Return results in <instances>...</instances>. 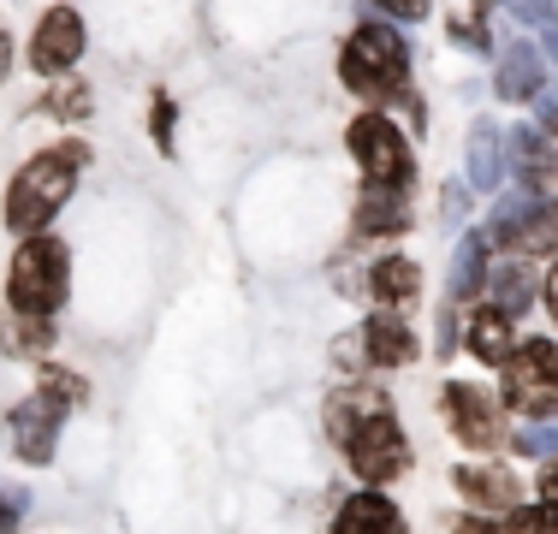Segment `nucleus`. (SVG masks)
Here are the masks:
<instances>
[{
  "label": "nucleus",
  "mask_w": 558,
  "mask_h": 534,
  "mask_svg": "<svg viewBox=\"0 0 558 534\" xmlns=\"http://www.w3.org/2000/svg\"><path fill=\"white\" fill-rule=\"evenodd\" d=\"M327 427L344 451H351V470L368 481V487H387L410 470V446L392 422V404L375 392H339L327 404Z\"/></svg>",
  "instance_id": "f257e3e1"
},
{
  "label": "nucleus",
  "mask_w": 558,
  "mask_h": 534,
  "mask_svg": "<svg viewBox=\"0 0 558 534\" xmlns=\"http://www.w3.org/2000/svg\"><path fill=\"white\" fill-rule=\"evenodd\" d=\"M84 143H65V149H48V155H36L31 167L12 179V191H7V226L12 232H43L48 220L65 208V196L77 191V167H84Z\"/></svg>",
  "instance_id": "f03ea898"
},
{
  "label": "nucleus",
  "mask_w": 558,
  "mask_h": 534,
  "mask_svg": "<svg viewBox=\"0 0 558 534\" xmlns=\"http://www.w3.org/2000/svg\"><path fill=\"white\" fill-rule=\"evenodd\" d=\"M339 77L344 89H356L363 101L375 107H392V101H410V53H404V36L387 31V24H363V31L344 43V60H339Z\"/></svg>",
  "instance_id": "7ed1b4c3"
},
{
  "label": "nucleus",
  "mask_w": 558,
  "mask_h": 534,
  "mask_svg": "<svg viewBox=\"0 0 558 534\" xmlns=\"http://www.w3.org/2000/svg\"><path fill=\"white\" fill-rule=\"evenodd\" d=\"M65 244L60 238H43L31 232L12 256V274H7V298L19 315H54L65 303Z\"/></svg>",
  "instance_id": "20e7f679"
},
{
  "label": "nucleus",
  "mask_w": 558,
  "mask_h": 534,
  "mask_svg": "<svg viewBox=\"0 0 558 534\" xmlns=\"http://www.w3.org/2000/svg\"><path fill=\"white\" fill-rule=\"evenodd\" d=\"M505 398L517 416H553L558 410V344L529 339L505 356Z\"/></svg>",
  "instance_id": "39448f33"
},
{
  "label": "nucleus",
  "mask_w": 558,
  "mask_h": 534,
  "mask_svg": "<svg viewBox=\"0 0 558 534\" xmlns=\"http://www.w3.org/2000/svg\"><path fill=\"white\" fill-rule=\"evenodd\" d=\"M351 155H356V167L368 172V184H410L404 131H398L387 113H363V119H356V125H351Z\"/></svg>",
  "instance_id": "423d86ee"
},
{
  "label": "nucleus",
  "mask_w": 558,
  "mask_h": 534,
  "mask_svg": "<svg viewBox=\"0 0 558 534\" xmlns=\"http://www.w3.org/2000/svg\"><path fill=\"white\" fill-rule=\"evenodd\" d=\"M440 404H446V422H451V434H458L470 451H494L499 439H505L499 404L482 392V386H470V380H451Z\"/></svg>",
  "instance_id": "0eeeda50"
},
{
  "label": "nucleus",
  "mask_w": 558,
  "mask_h": 534,
  "mask_svg": "<svg viewBox=\"0 0 558 534\" xmlns=\"http://www.w3.org/2000/svg\"><path fill=\"white\" fill-rule=\"evenodd\" d=\"M60 422H65V404L54 392H36L31 404L12 410V451H19L24 463H48L60 446Z\"/></svg>",
  "instance_id": "6e6552de"
},
{
  "label": "nucleus",
  "mask_w": 558,
  "mask_h": 534,
  "mask_svg": "<svg viewBox=\"0 0 558 534\" xmlns=\"http://www.w3.org/2000/svg\"><path fill=\"white\" fill-rule=\"evenodd\" d=\"M77 53H84V19L72 7H54L31 36V65L36 72H65V65H77Z\"/></svg>",
  "instance_id": "1a4fd4ad"
},
{
  "label": "nucleus",
  "mask_w": 558,
  "mask_h": 534,
  "mask_svg": "<svg viewBox=\"0 0 558 534\" xmlns=\"http://www.w3.org/2000/svg\"><path fill=\"white\" fill-rule=\"evenodd\" d=\"M458 493L470 499V511H482V517L517 511V475L499 470V463H463V470H458Z\"/></svg>",
  "instance_id": "9d476101"
},
{
  "label": "nucleus",
  "mask_w": 558,
  "mask_h": 534,
  "mask_svg": "<svg viewBox=\"0 0 558 534\" xmlns=\"http://www.w3.org/2000/svg\"><path fill=\"white\" fill-rule=\"evenodd\" d=\"M511 167H517V179H523L529 196H547L553 184H558L553 137H547V131H517V137H511Z\"/></svg>",
  "instance_id": "9b49d317"
},
{
  "label": "nucleus",
  "mask_w": 558,
  "mask_h": 534,
  "mask_svg": "<svg viewBox=\"0 0 558 534\" xmlns=\"http://www.w3.org/2000/svg\"><path fill=\"white\" fill-rule=\"evenodd\" d=\"M363 351H368L375 368H404L410 356H416V332H410L398 315H375L363 327Z\"/></svg>",
  "instance_id": "f8f14e48"
},
{
  "label": "nucleus",
  "mask_w": 558,
  "mask_h": 534,
  "mask_svg": "<svg viewBox=\"0 0 558 534\" xmlns=\"http://www.w3.org/2000/svg\"><path fill=\"white\" fill-rule=\"evenodd\" d=\"M333 534H404V517H398L392 505L368 487V493H356V499H344Z\"/></svg>",
  "instance_id": "ddd939ff"
},
{
  "label": "nucleus",
  "mask_w": 558,
  "mask_h": 534,
  "mask_svg": "<svg viewBox=\"0 0 558 534\" xmlns=\"http://www.w3.org/2000/svg\"><path fill=\"white\" fill-rule=\"evenodd\" d=\"M356 226H363V232H404L410 226L404 184H368L363 203H356Z\"/></svg>",
  "instance_id": "4468645a"
},
{
  "label": "nucleus",
  "mask_w": 558,
  "mask_h": 534,
  "mask_svg": "<svg viewBox=\"0 0 558 534\" xmlns=\"http://www.w3.org/2000/svg\"><path fill=\"white\" fill-rule=\"evenodd\" d=\"M494 244L517 250V256H541V250H553V244H558V208H541V203H535L517 226H505Z\"/></svg>",
  "instance_id": "2eb2a0df"
},
{
  "label": "nucleus",
  "mask_w": 558,
  "mask_h": 534,
  "mask_svg": "<svg viewBox=\"0 0 558 534\" xmlns=\"http://www.w3.org/2000/svg\"><path fill=\"white\" fill-rule=\"evenodd\" d=\"M470 351L482 356V363H505V356H511V315H505L499 303L470 315Z\"/></svg>",
  "instance_id": "dca6fc26"
},
{
  "label": "nucleus",
  "mask_w": 558,
  "mask_h": 534,
  "mask_svg": "<svg viewBox=\"0 0 558 534\" xmlns=\"http://www.w3.org/2000/svg\"><path fill=\"white\" fill-rule=\"evenodd\" d=\"M541 89V53L529 43H517L511 53L499 60V96L505 101H529Z\"/></svg>",
  "instance_id": "f3484780"
},
{
  "label": "nucleus",
  "mask_w": 558,
  "mask_h": 534,
  "mask_svg": "<svg viewBox=\"0 0 558 534\" xmlns=\"http://www.w3.org/2000/svg\"><path fill=\"white\" fill-rule=\"evenodd\" d=\"M368 291H375L380 303H410L422 291V274H416V262H404V256H387V262H375V274H368Z\"/></svg>",
  "instance_id": "a211bd4d"
},
{
  "label": "nucleus",
  "mask_w": 558,
  "mask_h": 534,
  "mask_svg": "<svg viewBox=\"0 0 558 534\" xmlns=\"http://www.w3.org/2000/svg\"><path fill=\"white\" fill-rule=\"evenodd\" d=\"M0 344H7L12 356H43L48 344H54V327H48V315H19L12 310V320L0 327Z\"/></svg>",
  "instance_id": "6ab92c4d"
},
{
  "label": "nucleus",
  "mask_w": 558,
  "mask_h": 534,
  "mask_svg": "<svg viewBox=\"0 0 558 534\" xmlns=\"http://www.w3.org/2000/svg\"><path fill=\"white\" fill-rule=\"evenodd\" d=\"M499 125H487V119H482V125H475L470 131V184H475V191H494V184H499Z\"/></svg>",
  "instance_id": "aec40b11"
},
{
  "label": "nucleus",
  "mask_w": 558,
  "mask_h": 534,
  "mask_svg": "<svg viewBox=\"0 0 558 534\" xmlns=\"http://www.w3.org/2000/svg\"><path fill=\"white\" fill-rule=\"evenodd\" d=\"M535 291H541V286H535V274H529L523 262H511V267H499V274H494V298H499L505 315H511V310L523 315L529 303H535Z\"/></svg>",
  "instance_id": "412c9836"
},
{
  "label": "nucleus",
  "mask_w": 558,
  "mask_h": 534,
  "mask_svg": "<svg viewBox=\"0 0 558 534\" xmlns=\"http://www.w3.org/2000/svg\"><path fill=\"white\" fill-rule=\"evenodd\" d=\"M482 238H463V244H458V262H451V303H458L463 298V291H475V286H482Z\"/></svg>",
  "instance_id": "4be33fe9"
},
{
  "label": "nucleus",
  "mask_w": 558,
  "mask_h": 534,
  "mask_svg": "<svg viewBox=\"0 0 558 534\" xmlns=\"http://www.w3.org/2000/svg\"><path fill=\"white\" fill-rule=\"evenodd\" d=\"M517 451L523 458H558V416L535 422V427H517Z\"/></svg>",
  "instance_id": "5701e85b"
},
{
  "label": "nucleus",
  "mask_w": 558,
  "mask_h": 534,
  "mask_svg": "<svg viewBox=\"0 0 558 534\" xmlns=\"http://www.w3.org/2000/svg\"><path fill=\"white\" fill-rule=\"evenodd\" d=\"M511 534H558V505H535V511H511Z\"/></svg>",
  "instance_id": "b1692460"
},
{
  "label": "nucleus",
  "mask_w": 558,
  "mask_h": 534,
  "mask_svg": "<svg viewBox=\"0 0 558 534\" xmlns=\"http://www.w3.org/2000/svg\"><path fill=\"white\" fill-rule=\"evenodd\" d=\"M43 392H54L60 404H84L89 398V386L77 380V374H60V368H43Z\"/></svg>",
  "instance_id": "393cba45"
},
{
  "label": "nucleus",
  "mask_w": 558,
  "mask_h": 534,
  "mask_svg": "<svg viewBox=\"0 0 558 534\" xmlns=\"http://www.w3.org/2000/svg\"><path fill=\"white\" fill-rule=\"evenodd\" d=\"M48 107H54V113H84V107H89V89H84V84H65V89H54V96H48Z\"/></svg>",
  "instance_id": "a878e982"
},
{
  "label": "nucleus",
  "mask_w": 558,
  "mask_h": 534,
  "mask_svg": "<svg viewBox=\"0 0 558 534\" xmlns=\"http://www.w3.org/2000/svg\"><path fill=\"white\" fill-rule=\"evenodd\" d=\"M505 7H511L517 19H529V24H547L553 19V0H505Z\"/></svg>",
  "instance_id": "bb28decb"
},
{
  "label": "nucleus",
  "mask_w": 558,
  "mask_h": 534,
  "mask_svg": "<svg viewBox=\"0 0 558 534\" xmlns=\"http://www.w3.org/2000/svg\"><path fill=\"white\" fill-rule=\"evenodd\" d=\"M380 12H392V19H422L428 12V0H375Z\"/></svg>",
  "instance_id": "cd10ccee"
},
{
  "label": "nucleus",
  "mask_w": 558,
  "mask_h": 534,
  "mask_svg": "<svg viewBox=\"0 0 558 534\" xmlns=\"http://www.w3.org/2000/svg\"><path fill=\"white\" fill-rule=\"evenodd\" d=\"M155 143H172V101H155Z\"/></svg>",
  "instance_id": "c85d7f7f"
},
{
  "label": "nucleus",
  "mask_w": 558,
  "mask_h": 534,
  "mask_svg": "<svg viewBox=\"0 0 558 534\" xmlns=\"http://www.w3.org/2000/svg\"><path fill=\"white\" fill-rule=\"evenodd\" d=\"M541 131L558 143V96H541Z\"/></svg>",
  "instance_id": "c756f323"
},
{
  "label": "nucleus",
  "mask_w": 558,
  "mask_h": 534,
  "mask_svg": "<svg viewBox=\"0 0 558 534\" xmlns=\"http://www.w3.org/2000/svg\"><path fill=\"white\" fill-rule=\"evenodd\" d=\"M12 505H19V499H12V493H0V534L19 523V511H12Z\"/></svg>",
  "instance_id": "7c9ffc66"
},
{
  "label": "nucleus",
  "mask_w": 558,
  "mask_h": 534,
  "mask_svg": "<svg viewBox=\"0 0 558 534\" xmlns=\"http://www.w3.org/2000/svg\"><path fill=\"white\" fill-rule=\"evenodd\" d=\"M547 310H553V320H558V262H553V274H547Z\"/></svg>",
  "instance_id": "2f4dec72"
},
{
  "label": "nucleus",
  "mask_w": 558,
  "mask_h": 534,
  "mask_svg": "<svg viewBox=\"0 0 558 534\" xmlns=\"http://www.w3.org/2000/svg\"><path fill=\"white\" fill-rule=\"evenodd\" d=\"M547 53L558 60V19H547Z\"/></svg>",
  "instance_id": "473e14b6"
},
{
  "label": "nucleus",
  "mask_w": 558,
  "mask_h": 534,
  "mask_svg": "<svg viewBox=\"0 0 558 534\" xmlns=\"http://www.w3.org/2000/svg\"><path fill=\"white\" fill-rule=\"evenodd\" d=\"M7 65H12V48H7V36H0V77H7Z\"/></svg>",
  "instance_id": "72a5a7b5"
}]
</instances>
